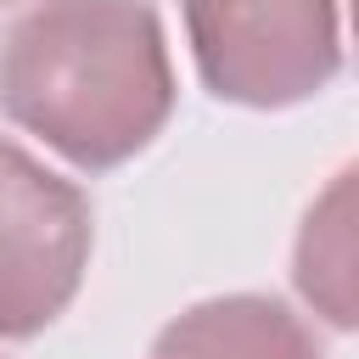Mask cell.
Returning <instances> with one entry per match:
<instances>
[{
    "instance_id": "6",
    "label": "cell",
    "mask_w": 359,
    "mask_h": 359,
    "mask_svg": "<svg viewBox=\"0 0 359 359\" xmlns=\"http://www.w3.org/2000/svg\"><path fill=\"white\" fill-rule=\"evenodd\" d=\"M0 6H6V0H0Z\"/></svg>"
},
{
    "instance_id": "4",
    "label": "cell",
    "mask_w": 359,
    "mask_h": 359,
    "mask_svg": "<svg viewBox=\"0 0 359 359\" xmlns=\"http://www.w3.org/2000/svg\"><path fill=\"white\" fill-rule=\"evenodd\" d=\"M151 359H325V353L280 297L230 292L174 314L157 331Z\"/></svg>"
},
{
    "instance_id": "3",
    "label": "cell",
    "mask_w": 359,
    "mask_h": 359,
    "mask_svg": "<svg viewBox=\"0 0 359 359\" xmlns=\"http://www.w3.org/2000/svg\"><path fill=\"white\" fill-rule=\"evenodd\" d=\"M90 264V196L17 140H0V337H39Z\"/></svg>"
},
{
    "instance_id": "2",
    "label": "cell",
    "mask_w": 359,
    "mask_h": 359,
    "mask_svg": "<svg viewBox=\"0 0 359 359\" xmlns=\"http://www.w3.org/2000/svg\"><path fill=\"white\" fill-rule=\"evenodd\" d=\"M202 84L236 107H297L342 73L337 0H180Z\"/></svg>"
},
{
    "instance_id": "5",
    "label": "cell",
    "mask_w": 359,
    "mask_h": 359,
    "mask_svg": "<svg viewBox=\"0 0 359 359\" xmlns=\"http://www.w3.org/2000/svg\"><path fill=\"white\" fill-rule=\"evenodd\" d=\"M353 174H337V185L309 208L303 236H297V292L337 325H353V224H348V185Z\"/></svg>"
},
{
    "instance_id": "1",
    "label": "cell",
    "mask_w": 359,
    "mask_h": 359,
    "mask_svg": "<svg viewBox=\"0 0 359 359\" xmlns=\"http://www.w3.org/2000/svg\"><path fill=\"white\" fill-rule=\"evenodd\" d=\"M0 112L84 174L146 151L174 118L151 0H39L0 34Z\"/></svg>"
}]
</instances>
